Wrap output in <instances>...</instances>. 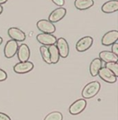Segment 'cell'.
<instances>
[{
  "mask_svg": "<svg viewBox=\"0 0 118 120\" xmlns=\"http://www.w3.org/2000/svg\"><path fill=\"white\" fill-rule=\"evenodd\" d=\"M100 90V84L98 81H92L86 84L82 91L83 99H91L98 94Z\"/></svg>",
  "mask_w": 118,
  "mask_h": 120,
  "instance_id": "cell-1",
  "label": "cell"
},
{
  "mask_svg": "<svg viewBox=\"0 0 118 120\" xmlns=\"http://www.w3.org/2000/svg\"><path fill=\"white\" fill-rule=\"evenodd\" d=\"M56 47L58 50L59 55L61 58H67L69 55L70 52V47L67 41L63 38H60L57 39L56 41Z\"/></svg>",
  "mask_w": 118,
  "mask_h": 120,
  "instance_id": "cell-2",
  "label": "cell"
},
{
  "mask_svg": "<svg viewBox=\"0 0 118 120\" xmlns=\"http://www.w3.org/2000/svg\"><path fill=\"white\" fill-rule=\"evenodd\" d=\"M36 27L42 32V33H48V34H52L56 31V27L53 23L48 20H40L37 21L36 23Z\"/></svg>",
  "mask_w": 118,
  "mask_h": 120,
  "instance_id": "cell-3",
  "label": "cell"
},
{
  "mask_svg": "<svg viewBox=\"0 0 118 120\" xmlns=\"http://www.w3.org/2000/svg\"><path fill=\"white\" fill-rule=\"evenodd\" d=\"M87 106V101L85 99H79L75 101L74 103L70 105L69 108V112L72 115H77L79 114L85 110Z\"/></svg>",
  "mask_w": 118,
  "mask_h": 120,
  "instance_id": "cell-4",
  "label": "cell"
},
{
  "mask_svg": "<svg viewBox=\"0 0 118 120\" xmlns=\"http://www.w3.org/2000/svg\"><path fill=\"white\" fill-rule=\"evenodd\" d=\"M18 43L14 40L7 41L4 47V55L7 59H11L16 54L18 50Z\"/></svg>",
  "mask_w": 118,
  "mask_h": 120,
  "instance_id": "cell-5",
  "label": "cell"
},
{
  "mask_svg": "<svg viewBox=\"0 0 118 120\" xmlns=\"http://www.w3.org/2000/svg\"><path fill=\"white\" fill-rule=\"evenodd\" d=\"M93 44V38L90 36H86L80 38L76 43V50L79 52H85L89 50Z\"/></svg>",
  "mask_w": 118,
  "mask_h": 120,
  "instance_id": "cell-6",
  "label": "cell"
},
{
  "mask_svg": "<svg viewBox=\"0 0 118 120\" xmlns=\"http://www.w3.org/2000/svg\"><path fill=\"white\" fill-rule=\"evenodd\" d=\"M118 41V31L117 30H111L105 33L101 40V43L103 45L109 46L117 42Z\"/></svg>",
  "mask_w": 118,
  "mask_h": 120,
  "instance_id": "cell-7",
  "label": "cell"
},
{
  "mask_svg": "<svg viewBox=\"0 0 118 120\" xmlns=\"http://www.w3.org/2000/svg\"><path fill=\"white\" fill-rule=\"evenodd\" d=\"M98 75L104 81L109 83V84H113V83L117 82V77L105 67L100 68L98 72Z\"/></svg>",
  "mask_w": 118,
  "mask_h": 120,
  "instance_id": "cell-8",
  "label": "cell"
},
{
  "mask_svg": "<svg viewBox=\"0 0 118 120\" xmlns=\"http://www.w3.org/2000/svg\"><path fill=\"white\" fill-rule=\"evenodd\" d=\"M34 68V64L32 62H20L14 66V71L17 74H26L31 71Z\"/></svg>",
  "mask_w": 118,
  "mask_h": 120,
  "instance_id": "cell-9",
  "label": "cell"
},
{
  "mask_svg": "<svg viewBox=\"0 0 118 120\" xmlns=\"http://www.w3.org/2000/svg\"><path fill=\"white\" fill-rule=\"evenodd\" d=\"M36 40L39 43L42 44L45 46H49V45H55L57 41V38L53 34H48V33H40L36 36Z\"/></svg>",
  "mask_w": 118,
  "mask_h": 120,
  "instance_id": "cell-10",
  "label": "cell"
},
{
  "mask_svg": "<svg viewBox=\"0 0 118 120\" xmlns=\"http://www.w3.org/2000/svg\"><path fill=\"white\" fill-rule=\"evenodd\" d=\"M66 15V8H62V7L61 8H58L51 12L50 15H49L48 20L50 21L53 24H54V23H57L61 20H62Z\"/></svg>",
  "mask_w": 118,
  "mask_h": 120,
  "instance_id": "cell-11",
  "label": "cell"
},
{
  "mask_svg": "<svg viewBox=\"0 0 118 120\" xmlns=\"http://www.w3.org/2000/svg\"><path fill=\"white\" fill-rule=\"evenodd\" d=\"M8 36L11 38V40H14L15 41H24L26 39V34L24 33V32H23L22 30L18 29V28L11 27L8 29L7 31Z\"/></svg>",
  "mask_w": 118,
  "mask_h": 120,
  "instance_id": "cell-12",
  "label": "cell"
},
{
  "mask_svg": "<svg viewBox=\"0 0 118 120\" xmlns=\"http://www.w3.org/2000/svg\"><path fill=\"white\" fill-rule=\"evenodd\" d=\"M17 56L20 62H27L30 58L29 47L26 44H21L17 50Z\"/></svg>",
  "mask_w": 118,
  "mask_h": 120,
  "instance_id": "cell-13",
  "label": "cell"
},
{
  "mask_svg": "<svg viewBox=\"0 0 118 120\" xmlns=\"http://www.w3.org/2000/svg\"><path fill=\"white\" fill-rule=\"evenodd\" d=\"M118 10V1L117 0H109L103 4L101 11L104 13L110 14L116 12Z\"/></svg>",
  "mask_w": 118,
  "mask_h": 120,
  "instance_id": "cell-14",
  "label": "cell"
},
{
  "mask_svg": "<svg viewBox=\"0 0 118 120\" xmlns=\"http://www.w3.org/2000/svg\"><path fill=\"white\" fill-rule=\"evenodd\" d=\"M99 59L106 63H117L118 57L111 51H101L99 54Z\"/></svg>",
  "mask_w": 118,
  "mask_h": 120,
  "instance_id": "cell-15",
  "label": "cell"
},
{
  "mask_svg": "<svg viewBox=\"0 0 118 120\" xmlns=\"http://www.w3.org/2000/svg\"><path fill=\"white\" fill-rule=\"evenodd\" d=\"M94 5V0H75V7L79 11H85Z\"/></svg>",
  "mask_w": 118,
  "mask_h": 120,
  "instance_id": "cell-16",
  "label": "cell"
},
{
  "mask_svg": "<svg viewBox=\"0 0 118 120\" xmlns=\"http://www.w3.org/2000/svg\"><path fill=\"white\" fill-rule=\"evenodd\" d=\"M102 68V61L99 58L93 59L90 64V74L91 76H96L98 75V72L100 68Z\"/></svg>",
  "mask_w": 118,
  "mask_h": 120,
  "instance_id": "cell-17",
  "label": "cell"
},
{
  "mask_svg": "<svg viewBox=\"0 0 118 120\" xmlns=\"http://www.w3.org/2000/svg\"><path fill=\"white\" fill-rule=\"evenodd\" d=\"M48 50L49 52V56H50L51 64H56V63H58L60 55H59L58 50H57L56 45H49L48 47Z\"/></svg>",
  "mask_w": 118,
  "mask_h": 120,
  "instance_id": "cell-18",
  "label": "cell"
},
{
  "mask_svg": "<svg viewBox=\"0 0 118 120\" xmlns=\"http://www.w3.org/2000/svg\"><path fill=\"white\" fill-rule=\"evenodd\" d=\"M40 52L41 54V57L43 59L44 61L47 63V64H51L50 62V56H49V52L48 50V47L45 46V45H42L40 47Z\"/></svg>",
  "mask_w": 118,
  "mask_h": 120,
  "instance_id": "cell-19",
  "label": "cell"
},
{
  "mask_svg": "<svg viewBox=\"0 0 118 120\" xmlns=\"http://www.w3.org/2000/svg\"><path fill=\"white\" fill-rule=\"evenodd\" d=\"M63 116L62 114L58 111H54V112H51L45 118L44 120H62Z\"/></svg>",
  "mask_w": 118,
  "mask_h": 120,
  "instance_id": "cell-20",
  "label": "cell"
},
{
  "mask_svg": "<svg viewBox=\"0 0 118 120\" xmlns=\"http://www.w3.org/2000/svg\"><path fill=\"white\" fill-rule=\"evenodd\" d=\"M105 68L110 70L114 75L118 77V63H106Z\"/></svg>",
  "mask_w": 118,
  "mask_h": 120,
  "instance_id": "cell-21",
  "label": "cell"
},
{
  "mask_svg": "<svg viewBox=\"0 0 118 120\" xmlns=\"http://www.w3.org/2000/svg\"><path fill=\"white\" fill-rule=\"evenodd\" d=\"M7 79V74L5 71L0 69V82H3V81L6 80Z\"/></svg>",
  "mask_w": 118,
  "mask_h": 120,
  "instance_id": "cell-22",
  "label": "cell"
},
{
  "mask_svg": "<svg viewBox=\"0 0 118 120\" xmlns=\"http://www.w3.org/2000/svg\"><path fill=\"white\" fill-rule=\"evenodd\" d=\"M111 52L113 53L115 55L118 56V42L117 41L112 45V51H111Z\"/></svg>",
  "mask_w": 118,
  "mask_h": 120,
  "instance_id": "cell-23",
  "label": "cell"
},
{
  "mask_svg": "<svg viewBox=\"0 0 118 120\" xmlns=\"http://www.w3.org/2000/svg\"><path fill=\"white\" fill-rule=\"evenodd\" d=\"M52 2L54 4L58 6L59 8H61V7L65 4V0H52Z\"/></svg>",
  "mask_w": 118,
  "mask_h": 120,
  "instance_id": "cell-24",
  "label": "cell"
},
{
  "mask_svg": "<svg viewBox=\"0 0 118 120\" xmlns=\"http://www.w3.org/2000/svg\"><path fill=\"white\" fill-rule=\"evenodd\" d=\"M0 120H11L7 114L0 112Z\"/></svg>",
  "mask_w": 118,
  "mask_h": 120,
  "instance_id": "cell-25",
  "label": "cell"
},
{
  "mask_svg": "<svg viewBox=\"0 0 118 120\" xmlns=\"http://www.w3.org/2000/svg\"><path fill=\"white\" fill-rule=\"evenodd\" d=\"M7 2V0H0V5H3V4H4V3H6Z\"/></svg>",
  "mask_w": 118,
  "mask_h": 120,
  "instance_id": "cell-26",
  "label": "cell"
},
{
  "mask_svg": "<svg viewBox=\"0 0 118 120\" xmlns=\"http://www.w3.org/2000/svg\"><path fill=\"white\" fill-rule=\"evenodd\" d=\"M3 6L0 5V15L3 13Z\"/></svg>",
  "mask_w": 118,
  "mask_h": 120,
  "instance_id": "cell-27",
  "label": "cell"
},
{
  "mask_svg": "<svg viewBox=\"0 0 118 120\" xmlns=\"http://www.w3.org/2000/svg\"><path fill=\"white\" fill-rule=\"evenodd\" d=\"M2 43H3V38H2V37H0V45Z\"/></svg>",
  "mask_w": 118,
  "mask_h": 120,
  "instance_id": "cell-28",
  "label": "cell"
}]
</instances>
